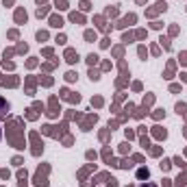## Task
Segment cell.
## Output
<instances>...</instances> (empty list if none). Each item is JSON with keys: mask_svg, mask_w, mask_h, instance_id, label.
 I'll return each instance as SVG.
<instances>
[{"mask_svg": "<svg viewBox=\"0 0 187 187\" xmlns=\"http://www.w3.org/2000/svg\"><path fill=\"white\" fill-rule=\"evenodd\" d=\"M9 111V105H2V100H0V115H7Z\"/></svg>", "mask_w": 187, "mask_h": 187, "instance_id": "2", "label": "cell"}, {"mask_svg": "<svg viewBox=\"0 0 187 187\" xmlns=\"http://www.w3.org/2000/svg\"><path fill=\"white\" fill-rule=\"evenodd\" d=\"M0 133H2V131H0Z\"/></svg>", "mask_w": 187, "mask_h": 187, "instance_id": "5", "label": "cell"}, {"mask_svg": "<svg viewBox=\"0 0 187 187\" xmlns=\"http://www.w3.org/2000/svg\"><path fill=\"white\" fill-rule=\"evenodd\" d=\"M76 59H78V57H76L74 52H72V50H70V52H68V61H70V63H74Z\"/></svg>", "mask_w": 187, "mask_h": 187, "instance_id": "3", "label": "cell"}, {"mask_svg": "<svg viewBox=\"0 0 187 187\" xmlns=\"http://www.w3.org/2000/svg\"><path fill=\"white\" fill-rule=\"evenodd\" d=\"M148 176H150L148 168H139V170H137V178H148Z\"/></svg>", "mask_w": 187, "mask_h": 187, "instance_id": "1", "label": "cell"}, {"mask_svg": "<svg viewBox=\"0 0 187 187\" xmlns=\"http://www.w3.org/2000/svg\"><path fill=\"white\" fill-rule=\"evenodd\" d=\"M142 187H157L155 183H148V185H142Z\"/></svg>", "mask_w": 187, "mask_h": 187, "instance_id": "4", "label": "cell"}]
</instances>
